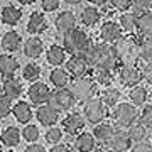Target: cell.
Masks as SVG:
<instances>
[{"label":"cell","mask_w":152,"mask_h":152,"mask_svg":"<svg viewBox=\"0 0 152 152\" xmlns=\"http://www.w3.org/2000/svg\"><path fill=\"white\" fill-rule=\"evenodd\" d=\"M51 88L42 81H36L32 83L27 90V98L29 102L36 107H41V105H46L49 102V98H51Z\"/></svg>","instance_id":"30bf717a"},{"label":"cell","mask_w":152,"mask_h":152,"mask_svg":"<svg viewBox=\"0 0 152 152\" xmlns=\"http://www.w3.org/2000/svg\"><path fill=\"white\" fill-rule=\"evenodd\" d=\"M90 76L93 78V81L96 83V85H102L103 88L110 86L112 80H113V75L108 73V71H103V69H91L90 71Z\"/></svg>","instance_id":"e575fe53"},{"label":"cell","mask_w":152,"mask_h":152,"mask_svg":"<svg viewBox=\"0 0 152 152\" xmlns=\"http://www.w3.org/2000/svg\"><path fill=\"white\" fill-rule=\"evenodd\" d=\"M49 81H51V85L54 88L63 90V88H68L71 85V76L63 68H54V69L49 73Z\"/></svg>","instance_id":"603a6c76"},{"label":"cell","mask_w":152,"mask_h":152,"mask_svg":"<svg viewBox=\"0 0 152 152\" xmlns=\"http://www.w3.org/2000/svg\"><path fill=\"white\" fill-rule=\"evenodd\" d=\"M24 152H48L46 151V147L41 145V144H31L24 149Z\"/></svg>","instance_id":"bcb514c9"},{"label":"cell","mask_w":152,"mask_h":152,"mask_svg":"<svg viewBox=\"0 0 152 152\" xmlns=\"http://www.w3.org/2000/svg\"><path fill=\"white\" fill-rule=\"evenodd\" d=\"M85 117L80 112H69L64 118H61V129L63 132H66L68 135L76 137L78 134H81L85 129Z\"/></svg>","instance_id":"9c48e42d"},{"label":"cell","mask_w":152,"mask_h":152,"mask_svg":"<svg viewBox=\"0 0 152 152\" xmlns=\"http://www.w3.org/2000/svg\"><path fill=\"white\" fill-rule=\"evenodd\" d=\"M61 0H41V5H42L44 12H54L59 9Z\"/></svg>","instance_id":"ee69618b"},{"label":"cell","mask_w":152,"mask_h":152,"mask_svg":"<svg viewBox=\"0 0 152 152\" xmlns=\"http://www.w3.org/2000/svg\"><path fill=\"white\" fill-rule=\"evenodd\" d=\"M117 78L122 86L134 88L142 81V73L140 68L137 64H122L117 69Z\"/></svg>","instance_id":"ba28073f"},{"label":"cell","mask_w":152,"mask_h":152,"mask_svg":"<svg viewBox=\"0 0 152 152\" xmlns=\"http://www.w3.org/2000/svg\"><path fill=\"white\" fill-rule=\"evenodd\" d=\"M108 0H90V4L91 5H95V7H102V5H105Z\"/></svg>","instance_id":"c3c4849f"},{"label":"cell","mask_w":152,"mask_h":152,"mask_svg":"<svg viewBox=\"0 0 152 152\" xmlns=\"http://www.w3.org/2000/svg\"><path fill=\"white\" fill-rule=\"evenodd\" d=\"M0 20L5 26H17L22 20V10L14 5H7L0 12Z\"/></svg>","instance_id":"f546056e"},{"label":"cell","mask_w":152,"mask_h":152,"mask_svg":"<svg viewBox=\"0 0 152 152\" xmlns=\"http://www.w3.org/2000/svg\"><path fill=\"white\" fill-rule=\"evenodd\" d=\"M91 46H93L91 37L83 29H78V27L63 37V48L69 54H83L85 56L91 49Z\"/></svg>","instance_id":"3957f363"},{"label":"cell","mask_w":152,"mask_h":152,"mask_svg":"<svg viewBox=\"0 0 152 152\" xmlns=\"http://www.w3.org/2000/svg\"><path fill=\"white\" fill-rule=\"evenodd\" d=\"M122 36H124V31H122L118 22H115V20H105L102 24V27H100V39L105 44H110L112 46Z\"/></svg>","instance_id":"7c38bea8"},{"label":"cell","mask_w":152,"mask_h":152,"mask_svg":"<svg viewBox=\"0 0 152 152\" xmlns=\"http://www.w3.org/2000/svg\"><path fill=\"white\" fill-rule=\"evenodd\" d=\"M20 44H22V37L15 32V31H9V32H5L4 37H2V49L7 51V54L19 51Z\"/></svg>","instance_id":"4dcf8cb0"},{"label":"cell","mask_w":152,"mask_h":152,"mask_svg":"<svg viewBox=\"0 0 152 152\" xmlns=\"http://www.w3.org/2000/svg\"><path fill=\"white\" fill-rule=\"evenodd\" d=\"M36 0H19V4H22V5H32Z\"/></svg>","instance_id":"681fc988"},{"label":"cell","mask_w":152,"mask_h":152,"mask_svg":"<svg viewBox=\"0 0 152 152\" xmlns=\"http://www.w3.org/2000/svg\"><path fill=\"white\" fill-rule=\"evenodd\" d=\"M95 152H112L110 149H107V147H100V149H96Z\"/></svg>","instance_id":"816d5d0a"},{"label":"cell","mask_w":152,"mask_h":152,"mask_svg":"<svg viewBox=\"0 0 152 152\" xmlns=\"http://www.w3.org/2000/svg\"><path fill=\"white\" fill-rule=\"evenodd\" d=\"M100 98H102V102L105 103V107L107 108H112V107H117V105L120 103V100H122V91H120L118 88L115 86H107L102 90V93H100Z\"/></svg>","instance_id":"484cf974"},{"label":"cell","mask_w":152,"mask_h":152,"mask_svg":"<svg viewBox=\"0 0 152 152\" xmlns=\"http://www.w3.org/2000/svg\"><path fill=\"white\" fill-rule=\"evenodd\" d=\"M63 135H64L63 129H59V127H51L46 132V142L51 144V145H58L63 140Z\"/></svg>","instance_id":"f35d334b"},{"label":"cell","mask_w":152,"mask_h":152,"mask_svg":"<svg viewBox=\"0 0 152 152\" xmlns=\"http://www.w3.org/2000/svg\"><path fill=\"white\" fill-rule=\"evenodd\" d=\"M76 100L73 96V93L69 91V88H63V90H56V91L51 93V98H49L48 105L51 108H54L58 113H63V112H69L73 107H75Z\"/></svg>","instance_id":"52a82bcc"},{"label":"cell","mask_w":152,"mask_h":152,"mask_svg":"<svg viewBox=\"0 0 152 152\" xmlns=\"http://www.w3.org/2000/svg\"><path fill=\"white\" fill-rule=\"evenodd\" d=\"M12 108H14V105H12V100L10 98H7L4 93L0 95V120L9 117L12 113Z\"/></svg>","instance_id":"ab89813d"},{"label":"cell","mask_w":152,"mask_h":152,"mask_svg":"<svg viewBox=\"0 0 152 152\" xmlns=\"http://www.w3.org/2000/svg\"><path fill=\"white\" fill-rule=\"evenodd\" d=\"M46 59H48L49 64H53L54 68H59L61 64H64V61H66L64 48L63 46H58V44L49 46V49L46 51Z\"/></svg>","instance_id":"83f0119b"},{"label":"cell","mask_w":152,"mask_h":152,"mask_svg":"<svg viewBox=\"0 0 152 152\" xmlns=\"http://www.w3.org/2000/svg\"><path fill=\"white\" fill-rule=\"evenodd\" d=\"M0 88H2V81H0Z\"/></svg>","instance_id":"9f6ffc18"},{"label":"cell","mask_w":152,"mask_h":152,"mask_svg":"<svg viewBox=\"0 0 152 152\" xmlns=\"http://www.w3.org/2000/svg\"><path fill=\"white\" fill-rule=\"evenodd\" d=\"M132 145H134V144H132L127 130L117 129L115 134L112 135V139L108 140V144H107V149H110L112 152H127V151L132 149Z\"/></svg>","instance_id":"4fadbf2b"},{"label":"cell","mask_w":152,"mask_h":152,"mask_svg":"<svg viewBox=\"0 0 152 152\" xmlns=\"http://www.w3.org/2000/svg\"><path fill=\"white\" fill-rule=\"evenodd\" d=\"M127 134L130 137L132 144H140V142H145V137H147V130L142 127L140 124H134L127 129Z\"/></svg>","instance_id":"d6a6232c"},{"label":"cell","mask_w":152,"mask_h":152,"mask_svg":"<svg viewBox=\"0 0 152 152\" xmlns=\"http://www.w3.org/2000/svg\"><path fill=\"white\" fill-rule=\"evenodd\" d=\"M0 132H2V129H0Z\"/></svg>","instance_id":"6f0895ef"},{"label":"cell","mask_w":152,"mask_h":152,"mask_svg":"<svg viewBox=\"0 0 152 152\" xmlns=\"http://www.w3.org/2000/svg\"><path fill=\"white\" fill-rule=\"evenodd\" d=\"M85 56H86L88 64H90L91 69H103V71L112 73V75L118 69V61L115 58L110 44H105L102 41L100 42H93L91 49Z\"/></svg>","instance_id":"6da1fadb"},{"label":"cell","mask_w":152,"mask_h":152,"mask_svg":"<svg viewBox=\"0 0 152 152\" xmlns=\"http://www.w3.org/2000/svg\"><path fill=\"white\" fill-rule=\"evenodd\" d=\"M49 152H73L69 145H63V144H58V145H53Z\"/></svg>","instance_id":"7dc6e473"},{"label":"cell","mask_w":152,"mask_h":152,"mask_svg":"<svg viewBox=\"0 0 152 152\" xmlns=\"http://www.w3.org/2000/svg\"><path fill=\"white\" fill-rule=\"evenodd\" d=\"M139 44H140V37L137 39L132 34L122 36L115 44H112V51L118 64H137L140 61L139 59Z\"/></svg>","instance_id":"7a4b0ae2"},{"label":"cell","mask_w":152,"mask_h":152,"mask_svg":"<svg viewBox=\"0 0 152 152\" xmlns=\"http://www.w3.org/2000/svg\"><path fill=\"white\" fill-rule=\"evenodd\" d=\"M115 129L113 124L112 122H102V124L95 125V129H93V137H95V140H96V144H103V145H107L108 144V140L112 139V135L115 134Z\"/></svg>","instance_id":"d6986e66"},{"label":"cell","mask_w":152,"mask_h":152,"mask_svg":"<svg viewBox=\"0 0 152 152\" xmlns=\"http://www.w3.org/2000/svg\"><path fill=\"white\" fill-rule=\"evenodd\" d=\"M19 71V61L12 54H0V76L2 78H14Z\"/></svg>","instance_id":"44dd1931"},{"label":"cell","mask_w":152,"mask_h":152,"mask_svg":"<svg viewBox=\"0 0 152 152\" xmlns=\"http://www.w3.org/2000/svg\"><path fill=\"white\" fill-rule=\"evenodd\" d=\"M151 144H152V142H151Z\"/></svg>","instance_id":"680465c9"},{"label":"cell","mask_w":152,"mask_h":152,"mask_svg":"<svg viewBox=\"0 0 152 152\" xmlns=\"http://www.w3.org/2000/svg\"><path fill=\"white\" fill-rule=\"evenodd\" d=\"M2 91L5 95L7 98H10V100H15L19 98L24 93V88H22V81L19 78H7L5 81L2 83Z\"/></svg>","instance_id":"7402d4cb"},{"label":"cell","mask_w":152,"mask_h":152,"mask_svg":"<svg viewBox=\"0 0 152 152\" xmlns=\"http://www.w3.org/2000/svg\"><path fill=\"white\" fill-rule=\"evenodd\" d=\"M0 152H4V151H2V145H0Z\"/></svg>","instance_id":"11a10c76"},{"label":"cell","mask_w":152,"mask_h":152,"mask_svg":"<svg viewBox=\"0 0 152 152\" xmlns=\"http://www.w3.org/2000/svg\"><path fill=\"white\" fill-rule=\"evenodd\" d=\"M66 4H69V5H78V4H81L83 0H64Z\"/></svg>","instance_id":"f907efd6"},{"label":"cell","mask_w":152,"mask_h":152,"mask_svg":"<svg viewBox=\"0 0 152 152\" xmlns=\"http://www.w3.org/2000/svg\"><path fill=\"white\" fill-rule=\"evenodd\" d=\"M140 73H142V80H145L149 85H152V63H142Z\"/></svg>","instance_id":"7bdbcfd3"},{"label":"cell","mask_w":152,"mask_h":152,"mask_svg":"<svg viewBox=\"0 0 152 152\" xmlns=\"http://www.w3.org/2000/svg\"><path fill=\"white\" fill-rule=\"evenodd\" d=\"M149 96H151V100H152V90H151V93H149Z\"/></svg>","instance_id":"db71d44e"},{"label":"cell","mask_w":152,"mask_h":152,"mask_svg":"<svg viewBox=\"0 0 152 152\" xmlns=\"http://www.w3.org/2000/svg\"><path fill=\"white\" fill-rule=\"evenodd\" d=\"M107 113H108V108L105 107V103L102 102L100 96L90 98L83 105V117L91 125H98V124H102V122H105Z\"/></svg>","instance_id":"8992f818"},{"label":"cell","mask_w":152,"mask_h":152,"mask_svg":"<svg viewBox=\"0 0 152 152\" xmlns=\"http://www.w3.org/2000/svg\"><path fill=\"white\" fill-rule=\"evenodd\" d=\"M22 78L29 83H36L41 78V66L36 64V63H29V64L24 66L22 69Z\"/></svg>","instance_id":"836d02e7"},{"label":"cell","mask_w":152,"mask_h":152,"mask_svg":"<svg viewBox=\"0 0 152 152\" xmlns=\"http://www.w3.org/2000/svg\"><path fill=\"white\" fill-rule=\"evenodd\" d=\"M139 124L145 129L147 132L152 130V105H145L142 112L139 113Z\"/></svg>","instance_id":"8d00e7d4"},{"label":"cell","mask_w":152,"mask_h":152,"mask_svg":"<svg viewBox=\"0 0 152 152\" xmlns=\"http://www.w3.org/2000/svg\"><path fill=\"white\" fill-rule=\"evenodd\" d=\"M7 152H15V151H14V149H9V151H7Z\"/></svg>","instance_id":"f5cc1de1"},{"label":"cell","mask_w":152,"mask_h":152,"mask_svg":"<svg viewBox=\"0 0 152 152\" xmlns=\"http://www.w3.org/2000/svg\"><path fill=\"white\" fill-rule=\"evenodd\" d=\"M12 113H14V117H15L17 122L22 124V125H29L31 124V120L34 118L32 107H31L27 102H24V100H20V102H17V103L14 105Z\"/></svg>","instance_id":"ac0fdd59"},{"label":"cell","mask_w":152,"mask_h":152,"mask_svg":"<svg viewBox=\"0 0 152 152\" xmlns=\"http://www.w3.org/2000/svg\"><path fill=\"white\" fill-rule=\"evenodd\" d=\"M108 2L115 10H124V12H127L134 4V0H108Z\"/></svg>","instance_id":"60d3db41"},{"label":"cell","mask_w":152,"mask_h":152,"mask_svg":"<svg viewBox=\"0 0 152 152\" xmlns=\"http://www.w3.org/2000/svg\"><path fill=\"white\" fill-rule=\"evenodd\" d=\"M118 24L122 31L127 34H132L137 31V24H139V14L137 12H132V10H127V12H122V15L118 19Z\"/></svg>","instance_id":"f1b7e54d"},{"label":"cell","mask_w":152,"mask_h":152,"mask_svg":"<svg viewBox=\"0 0 152 152\" xmlns=\"http://www.w3.org/2000/svg\"><path fill=\"white\" fill-rule=\"evenodd\" d=\"M59 115L61 113H58V112H56L54 108H51L49 105H41V107H37V110H36V118H37V122L41 125H44V127H48V129L56 127L58 120L61 118Z\"/></svg>","instance_id":"9a60e30c"},{"label":"cell","mask_w":152,"mask_h":152,"mask_svg":"<svg viewBox=\"0 0 152 152\" xmlns=\"http://www.w3.org/2000/svg\"><path fill=\"white\" fill-rule=\"evenodd\" d=\"M44 53V42L41 37H29L24 44V56L29 59H37Z\"/></svg>","instance_id":"cb8c5ba5"},{"label":"cell","mask_w":152,"mask_h":152,"mask_svg":"<svg viewBox=\"0 0 152 152\" xmlns=\"http://www.w3.org/2000/svg\"><path fill=\"white\" fill-rule=\"evenodd\" d=\"M130 152H152V144L149 142H140V144H134Z\"/></svg>","instance_id":"f6af8a7d"},{"label":"cell","mask_w":152,"mask_h":152,"mask_svg":"<svg viewBox=\"0 0 152 152\" xmlns=\"http://www.w3.org/2000/svg\"><path fill=\"white\" fill-rule=\"evenodd\" d=\"M48 19L44 15V12L41 10H36L32 12L31 15H29V20H27V32L32 34V36H37V34L44 32L46 29H48Z\"/></svg>","instance_id":"e0dca14e"},{"label":"cell","mask_w":152,"mask_h":152,"mask_svg":"<svg viewBox=\"0 0 152 152\" xmlns=\"http://www.w3.org/2000/svg\"><path fill=\"white\" fill-rule=\"evenodd\" d=\"M80 19H81L83 26H86V27H95L98 22L102 20V12H100V9L95 7V5H86L81 10V14H80Z\"/></svg>","instance_id":"d4e9b609"},{"label":"cell","mask_w":152,"mask_h":152,"mask_svg":"<svg viewBox=\"0 0 152 152\" xmlns=\"http://www.w3.org/2000/svg\"><path fill=\"white\" fill-rule=\"evenodd\" d=\"M147 98H149V93H147V90L144 86H140V85H137V86L130 88L129 90V100H130V103L134 105V107H142V105H145Z\"/></svg>","instance_id":"1f68e13d"},{"label":"cell","mask_w":152,"mask_h":152,"mask_svg":"<svg viewBox=\"0 0 152 152\" xmlns=\"http://www.w3.org/2000/svg\"><path fill=\"white\" fill-rule=\"evenodd\" d=\"M96 83L93 81L91 76H83V78H75L69 85V91L73 93L76 102H86L90 98L96 96Z\"/></svg>","instance_id":"5b68a950"},{"label":"cell","mask_w":152,"mask_h":152,"mask_svg":"<svg viewBox=\"0 0 152 152\" xmlns=\"http://www.w3.org/2000/svg\"><path fill=\"white\" fill-rule=\"evenodd\" d=\"M137 118H139L137 107H134L132 103H127V102H120L112 112V124L115 129L127 130L130 125L135 124Z\"/></svg>","instance_id":"277c9868"},{"label":"cell","mask_w":152,"mask_h":152,"mask_svg":"<svg viewBox=\"0 0 152 152\" xmlns=\"http://www.w3.org/2000/svg\"><path fill=\"white\" fill-rule=\"evenodd\" d=\"M137 32L142 39H152V10L139 14Z\"/></svg>","instance_id":"4316f807"},{"label":"cell","mask_w":152,"mask_h":152,"mask_svg":"<svg viewBox=\"0 0 152 152\" xmlns=\"http://www.w3.org/2000/svg\"><path fill=\"white\" fill-rule=\"evenodd\" d=\"M73 149L76 152H95L96 151V140L91 132H81L73 139Z\"/></svg>","instance_id":"2e32d148"},{"label":"cell","mask_w":152,"mask_h":152,"mask_svg":"<svg viewBox=\"0 0 152 152\" xmlns=\"http://www.w3.org/2000/svg\"><path fill=\"white\" fill-rule=\"evenodd\" d=\"M66 68H68V73L73 78H83V76L90 75V64H88L86 56L83 54H71L68 63H66Z\"/></svg>","instance_id":"8fae6325"},{"label":"cell","mask_w":152,"mask_h":152,"mask_svg":"<svg viewBox=\"0 0 152 152\" xmlns=\"http://www.w3.org/2000/svg\"><path fill=\"white\" fill-rule=\"evenodd\" d=\"M20 139H22V132L17 127H14V125H9V127H5L4 130L0 132V142H2V145L9 147V149H14L15 145H19Z\"/></svg>","instance_id":"ffe728a7"},{"label":"cell","mask_w":152,"mask_h":152,"mask_svg":"<svg viewBox=\"0 0 152 152\" xmlns=\"http://www.w3.org/2000/svg\"><path fill=\"white\" fill-rule=\"evenodd\" d=\"M54 26H56V31L64 37L66 34H69L71 31H75L78 27V19H76V15L71 10H64L56 17Z\"/></svg>","instance_id":"5bb4252c"},{"label":"cell","mask_w":152,"mask_h":152,"mask_svg":"<svg viewBox=\"0 0 152 152\" xmlns=\"http://www.w3.org/2000/svg\"><path fill=\"white\" fill-rule=\"evenodd\" d=\"M139 59L142 63H152V39H142L139 44Z\"/></svg>","instance_id":"d590c367"},{"label":"cell","mask_w":152,"mask_h":152,"mask_svg":"<svg viewBox=\"0 0 152 152\" xmlns=\"http://www.w3.org/2000/svg\"><path fill=\"white\" fill-rule=\"evenodd\" d=\"M132 7L137 9V10H140V14L142 12H149V10H152V0H134Z\"/></svg>","instance_id":"b9f144b4"},{"label":"cell","mask_w":152,"mask_h":152,"mask_svg":"<svg viewBox=\"0 0 152 152\" xmlns=\"http://www.w3.org/2000/svg\"><path fill=\"white\" fill-rule=\"evenodd\" d=\"M22 139L26 142H31V144H36V140L39 139V127H36V125H32V124H29V125H26L24 129H22Z\"/></svg>","instance_id":"74e56055"}]
</instances>
